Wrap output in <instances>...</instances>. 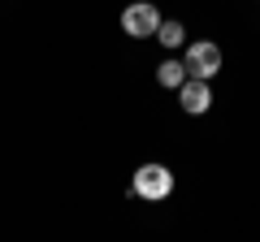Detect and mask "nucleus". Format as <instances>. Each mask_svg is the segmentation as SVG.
Returning a JSON list of instances; mask_svg holds the SVG:
<instances>
[{"label": "nucleus", "instance_id": "5", "mask_svg": "<svg viewBox=\"0 0 260 242\" xmlns=\"http://www.w3.org/2000/svg\"><path fill=\"white\" fill-rule=\"evenodd\" d=\"M186 78H191V74H186V65H182V61H160V69H156V83L165 87V91H178V87H182Z\"/></svg>", "mask_w": 260, "mask_h": 242}, {"label": "nucleus", "instance_id": "4", "mask_svg": "<svg viewBox=\"0 0 260 242\" xmlns=\"http://www.w3.org/2000/svg\"><path fill=\"white\" fill-rule=\"evenodd\" d=\"M178 104H182V112H191V117H204V112L213 108V87H208V78H186V83L178 87Z\"/></svg>", "mask_w": 260, "mask_h": 242}, {"label": "nucleus", "instance_id": "2", "mask_svg": "<svg viewBox=\"0 0 260 242\" xmlns=\"http://www.w3.org/2000/svg\"><path fill=\"white\" fill-rule=\"evenodd\" d=\"M182 65H186L191 78H213L217 69H221V48H217L213 39H195V44H186Z\"/></svg>", "mask_w": 260, "mask_h": 242}, {"label": "nucleus", "instance_id": "3", "mask_svg": "<svg viewBox=\"0 0 260 242\" xmlns=\"http://www.w3.org/2000/svg\"><path fill=\"white\" fill-rule=\"evenodd\" d=\"M156 26H160V13H156L152 0H135V5H126V13H121V30H126L130 39L156 35Z\"/></svg>", "mask_w": 260, "mask_h": 242}, {"label": "nucleus", "instance_id": "1", "mask_svg": "<svg viewBox=\"0 0 260 242\" xmlns=\"http://www.w3.org/2000/svg\"><path fill=\"white\" fill-rule=\"evenodd\" d=\"M130 186H135V195H139V199L160 204V199H169V190H174V173H169L165 165H139V169H135V177H130Z\"/></svg>", "mask_w": 260, "mask_h": 242}, {"label": "nucleus", "instance_id": "6", "mask_svg": "<svg viewBox=\"0 0 260 242\" xmlns=\"http://www.w3.org/2000/svg\"><path fill=\"white\" fill-rule=\"evenodd\" d=\"M156 39H160L165 48H182V44H186V26H182L178 18H169V22H160V26H156Z\"/></svg>", "mask_w": 260, "mask_h": 242}]
</instances>
